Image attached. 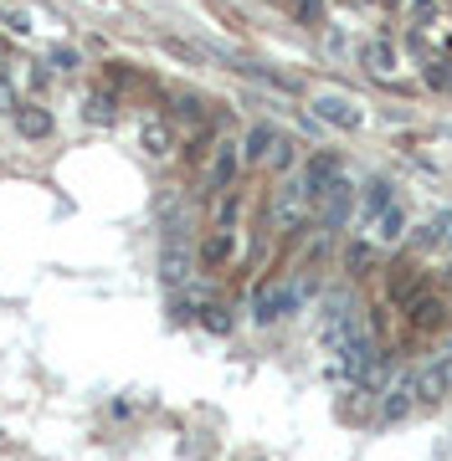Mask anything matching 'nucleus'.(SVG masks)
Wrapping results in <instances>:
<instances>
[{"label":"nucleus","instance_id":"1","mask_svg":"<svg viewBox=\"0 0 452 461\" xmlns=\"http://www.w3.org/2000/svg\"><path fill=\"white\" fill-rule=\"evenodd\" d=\"M303 297H309V282H272V287H263V293H257L252 318H257V323H278V318L299 313Z\"/></svg>","mask_w":452,"mask_h":461},{"label":"nucleus","instance_id":"2","mask_svg":"<svg viewBox=\"0 0 452 461\" xmlns=\"http://www.w3.org/2000/svg\"><path fill=\"white\" fill-rule=\"evenodd\" d=\"M350 205H355V185L339 175V180H329V185H324V195L314 200V215H318L329 230H339L345 221H350Z\"/></svg>","mask_w":452,"mask_h":461},{"label":"nucleus","instance_id":"3","mask_svg":"<svg viewBox=\"0 0 452 461\" xmlns=\"http://www.w3.org/2000/svg\"><path fill=\"white\" fill-rule=\"evenodd\" d=\"M236 169H242V149H236L232 139H221L217 154H211V169H206V185H211V195L232 190V185H236Z\"/></svg>","mask_w":452,"mask_h":461},{"label":"nucleus","instance_id":"4","mask_svg":"<svg viewBox=\"0 0 452 461\" xmlns=\"http://www.w3.org/2000/svg\"><path fill=\"white\" fill-rule=\"evenodd\" d=\"M314 113L324 118V123H335V129H360V123H365V113H360L350 98H339V93H318Z\"/></svg>","mask_w":452,"mask_h":461},{"label":"nucleus","instance_id":"5","mask_svg":"<svg viewBox=\"0 0 452 461\" xmlns=\"http://www.w3.org/2000/svg\"><path fill=\"white\" fill-rule=\"evenodd\" d=\"M339 180V154H329V149H318L314 159L303 165V185H309V200L324 195V185Z\"/></svg>","mask_w":452,"mask_h":461},{"label":"nucleus","instance_id":"6","mask_svg":"<svg viewBox=\"0 0 452 461\" xmlns=\"http://www.w3.org/2000/svg\"><path fill=\"white\" fill-rule=\"evenodd\" d=\"M190 267H196L190 247H185V241H165V251H160V277H165L170 287H180V282L190 277Z\"/></svg>","mask_w":452,"mask_h":461},{"label":"nucleus","instance_id":"7","mask_svg":"<svg viewBox=\"0 0 452 461\" xmlns=\"http://www.w3.org/2000/svg\"><path fill=\"white\" fill-rule=\"evenodd\" d=\"M406 318H411V329H437V323H447V303L432 293H417L406 303Z\"/></svg>","mask_w":452,"mask_h":461},{"label":"nucleus","instance_id":"8","mask_svg":"<svg viewBox=\"0 0 452 461\" xmlns=\"http://www.w3.org/2000/svg\"><path fill=\"white\" fill-rule=\"evenodd\" d=\"M272 144H278V129H272V123H252L247 139H242V159H247V165H263L272 154Z\"/></svg>","mask_w":452,"mask_h":461},{"label":"nucleus","instance_id":"9","mask_svg":"<svg viewBox=\"0 0 452 461\" xmlns=\"http://www.w3.org/2000/svg\"><path fill=\"white\" fill-rule=\"evenodd\" d=\"M16 129L26 133V139H47L57 123H51V113L42 108V103H16Z\"/></svg>","mask_w":452,"mask_h":461},{"label":"nucleus","instance_id":"10","mask_svg":"<svg viewBox=\"0 0 452 461\" xmlns=\"http://www.w3.org/2000/svg\"><path fill=\"white\" fill-rule=\"evenodd\" d=\"M232 251H236V236H232V230H211V236H206V241H201V262L206 267H211V272H217V267H226V262H232Z\"/></svg>","mask_w":452,"mask_h":461},{"label":"nucleus","instance_id":"11","mask_svg":"<svg viewBox=\"0 0 452 461\" xmlns=\"http://www.w3.org/2000/svg\"><path fill=\"white\" fill-rule=\"evenodd\" d=\"M411 411H417V395H411V384H396V390H385V405H381V420H385V426L406 420Z\"/></svg>","mask_w":452,"mask_h":461},{"label":"nucleus","instance_id":"12","mask_svg":"<svg viewBox=\"0 0 452 461\" xmlns=\"http://www.w3.org/2000/svg\"><path fill=\"white\" fill-rule=\"evenodd\" d=\"M139 144H144V154H154V159H165L170 149H175V133H170V123L150 118V123L139 129Z\"/></svg>","mask_w":452,"mask_h":461},{"label":"nucleus","instance_id":"13","mask_svg":"<svg viewBox=\"0 0 452 461\" xmlns=\"http://www.w3.org/2000/svg\"><path fill=\"white\" fill-rule=\"evenodd\" d=\"M360 205H365V221H375L381 211H391V205H396V185H391V180H370L365 195H360Z\"/></svg>","mask_w":452,"mask_h":461},{"label":"nucleus","instance_id":"14","mask_svg":"<svg viewBox=\"0 0 452 461\" xmlns=\"http://www.w3.org/2000/svg\"><path fill=\"white\" fill-rule=\"evenodd\" d=\"M360 62L370 67V72H391V67H396V47H391V41H365V47H360Z\"/></svg>","mask_w":452,"mask_h":461},{"label":"nucleus","instance_id":"15","mask_svg":"<svg viewBox=\"0 0 452 461\" xmlns=\"http://www.w3.org/2000/svg\"><path fill=\"white\" fill-rule=\"evenodd\" d=\"M88 123H114L118 118V93H108V87H98V93H93V98H88Z\"/></svg>","mask_w":452,"mask_h":461},{"label":"nucleus","instance_id":"16","mask_svg":"<svg viewBox=\"0 0 452 461\" xmlns=\"http://www.w3.org/2000/svg\"><path fill=\"white\" fill-rule=\"evenodd\" d=\"M345 267H350V277H365L375 267V241H350L345 247Z\"/></svg>","mask_w":452,"mask_h":461},{"label":"nucleus","instance_id":"17","mask_svg":"<svg viewBox=\"0 0 452 461\" xmlns=\"http://www.w3.org/2000/svg\"><path fill=\"white\" fill-rule=\"evenodd\" d=\"M370 226H375V236H381V241H401V230H406V211H401V205H391V211H381L375 221H370Z\"/></svg>","mask_w":452,"mask_h":461},{"label":"nucleus","instance_id":"18","mask_svg":"<svg viewBox=\"0 0 452 461\" xmlns=\"http://www.w3.org/2000/svg\"><path fill=\"white\" fill-rule=\"evenodd\" d=\"M421 77H427V87H437V93H452V62L447 57H432V62L421 67Z\"/></svg>","mask_w":452,"mask_h":461},{"label":"nucleus","instance_id":"19","mask_svg":"<svg viewBox=\"0 0 452 461\" xmlns=\"http://www.w3.org/2000/svg\"><path fill=\"white\" fill-rule=\"evenodd\" d=\"M437 11H442V0H406L411 26H437Z\"/></svg>","mask_w":452,"mask_h":461},{"label":"nucleus","instance_id":"20","mask_svg":"<svg viewBox=\"0 0 452 461\" xmlns=\"http://www.w3.org/2000/svg\"><path fill=\"white\" fill-rule=\"evenodd\" d=\"M288 11H293V21H303V26H324V0H288Z\"/></svg>","mask_w":452,"mask_h":461},{"label":"nucleus","instance_id":"21","mask_svg":"<svg viewBox=\"0 0 452 461\" xmlns=\"http://www.w3.org/2000/svg\"><path fill=\"white\" fill-rule=\"evenodd\" d=\"M51 72H62V77H72L78 67H83V57H78V47H51Z\"/></svg>","mask_w":452,"mask_h":461},{"label":"nucleus","instance_id":"22","mask_svg":"<svg viewBox=\"0 0 452 461\" xmlns=\"http://www.w3.org/2000/svg\"><path fill=\"white\" fill-rule=\"evenodd\" d=\"M201 323L211 333H232V318H226V308H221V303H206L201 308Z\"/></svg>","mask_w":452,"mask_h":461},{"label":"nucleus","instance_id":"23","mask_svg":"<svg viewBox=\"0 0 452 461\" xmlns=\"http://www.w3.org/2000/svg\"><path fill=\"white\" fill-rule=\"evenodd\" d=\"M447 226H452V215H437V221H427V226H421V236H417V247H437V241L447 236Z\"/></svg>","mask_w":452,"mask_h":461},{"label":"nucleus","instance_id":"24","mask_svg":"<svg viewBox=\"0 0 452 461\" xmlns=\"http://www.w3.org/2000/svg\"><path fill=\"white\" fill-rule=\"evenodd\" d=\"M293 149H299V144H293V139H283V133H278V144H272L268 165H272V169H288V165H293Z\"/></svg>","mask_w":452,"mask_h":461},{"label":"nucleus","instance_id":"25","mask_svg":"<svg viewBox=\"0 0 452 461\" xmlns=\"http://www.w3.org/2000/svg\"><path fill=\"white\" fill-rule=\"evenodd\" d=\"M0 21H5V26H11V32H21V36L32 32V21H26V16H16V11H0Z\"/></svg>","mask_w":452,"mask_h":461},{"label":"nucleus","instance_id":"26","mask_svg":"<svg viewBox=\"0 0 452 461\" xmlns=\"http://www.w3.org/2000/svg\"><path fill=\"white\" fill-rule=\"evenodd\" d=\"M385 5H396V0H385Z\"/></svg>","mask_w":452,"mask_h":461}]
</instances>
